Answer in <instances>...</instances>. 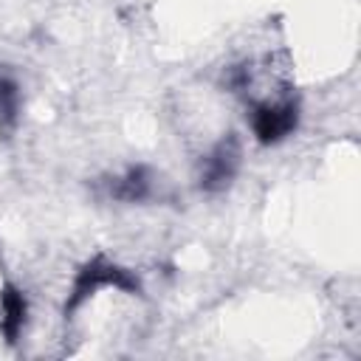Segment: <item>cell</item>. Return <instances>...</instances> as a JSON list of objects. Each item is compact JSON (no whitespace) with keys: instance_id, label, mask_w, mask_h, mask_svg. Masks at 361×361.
Masks as SVG:
<instances>
[{"instance_id":"obj_3","label":"cell","mask_w":361,"mask_h":361,"mask_svg":"<svg viewBox=\"0 0 361 361\" xmlns=\"http://www.w3.org/2000/svg\"><path fill=\"white\" fill-rule=\"evenodd\" d=\"M240 169V144L234 135H226L214 144V149L203 158L200 166V189L203 192H223Z\"/></svg>"},{"instance_id":"obj_5","label":"cell","mask_w":361,"mask_h":361,"mask_svg":"<svg viewBox=\"0 0 361 361\" xmlns=\"http://www.w3.org/2000/svg\"><path fill=\"white\" fill-rule=\"evenodd\" d=\"M152 195V175L147 166H130L121 178L110 183V197L121 203H141Z\"/></svg>"},{"instance_id":"obj_6","label":"cell","mask_w":361,"mask_h":361,"mask_svg":"<svg viewBox=\"0 0 361 361\" xmlns=\"http://www.w3.org/2000/svg\"><path fill=\"white\" fill-rule=\"evenodd\" d=\"M20 116V87L11 76L0 73V130H11Z\"/></svg>"},{"instance_id":"obj_4","label":"cell","mask_w":361,"mask_h":361,"mask_svg":"<svg viewBox=\"0 0 361 361\" xmlns=\"http://www.w3.org/2000/svg\"><path fill=\"white\" fill-rule=\"evenodd\" d=\"M25 313H28L25 296L14 285H6L0 290V333L6 336L8 344L17 341L23 324H25Z\"/></svg>"},{"instance_id":"obj_1","label":"cell","mask_w":361,"mask_h":361,"mask_svg":"<svg viewBox=\"0 0 361 361\" xmlns=\"http://www.w3.org/2000/svg\"><path fill=\"white\" fill-rule=\"evenodd\" d=\"M99 288H118V290H127V293H138V290H141L138 279H135L130 271H124V268H118V265H113V262L96 257V259H90V262L76 274V282H73L71 296H68V302H65V313H73V310H76L87 296H93Z\"/></svg>"},{"instance_id":"obj_2","label":"cell","mask_w":361,"mask_h":361,"mask_svg":"<svg viewBox=\"0 0 361 361\" xmlns=\"http://www.w3.org/2000/svg\"><path fill=\"white\" fill-rule=\"evenodd\" d=\"M299 124V104L293 99L262 102L251 110V130L259 144H279Z\"/></svg>"}]
</instances>
